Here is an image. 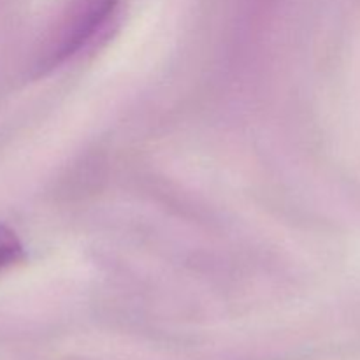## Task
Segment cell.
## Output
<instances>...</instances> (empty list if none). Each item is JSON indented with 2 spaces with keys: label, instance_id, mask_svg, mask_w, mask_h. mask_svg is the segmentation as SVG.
<instances>
[{
  "label": "cell",
  "instance_id": "1",
  "mask_svg": "<svg viewBox=\"0 0 360 360\" xmlns=\"http://www.w3.org/2000/svg\"><path fill=\"white\" fill-rule=\"evenodd\" d=\"M116 0H81L67 18L58 34V41L49 51V62H63L76 55L115 11Z\"/></svg>",
  "mask_w": 360,
  "mask_h": 360
}]
</instances>
